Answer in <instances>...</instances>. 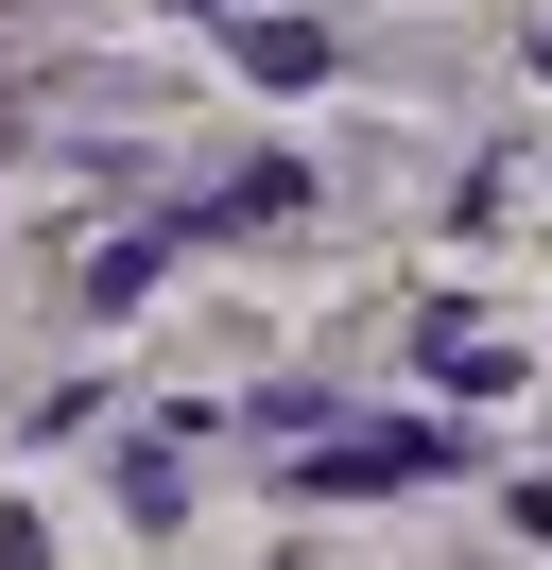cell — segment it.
Segmentation results:
<instances>
[{"instance_id": "1", "label": "cell", "mask_w": 552, "mask_h": 570, "mask_svg": "<svg viewBox=\"0 0 552 570\" xmlns=\"http://www.w3.org/2000/svg\"><path fill=\"white\" fill-rule=\"evenodd\" d=\"M448 466H466V432H432V415H328V432H294V484H310V501L448 484Z\"/></svg>"}, {"instance_id": "2", "label": "cell", "mask_w": 552, "mask_h": 570, "mask_svg": "<svg viewBox=\"0 0 552 570\" xmlns=\"http://www.w3.org/2000/svg\"><path fill=\"white\" fill-rule=\"evenodd\" d=\"M414 346H432V381H448V397H501V381H518V328H483V312H432Z\"/></svg>"}, {"instance_id": "3", "label": "cell", "mask_w": 552, "mask_h": 570, "mask_svg": "<svg viewBox=\"0 0 552 570\" xmlns=\"http://www.w3.org/2000/svg\"><path fill=\"white\" fill-rule=\"evenodd\" d=\"M241 70H259V87H310V70H328V18H241Z\"/></svg>"}, {"instance_id": "4", "label": "cell", "mask_w": 552, "mask_h": 570, "mask_svg": "<svg viewBox=\"0 0 552 570\" xmlns=\"http://www.w3.org/2000/svg\"><path fill=\"white\" fill-rule=\"evenodd\" d=\"M156 277H172V225H156V243H103V259H87V312H138Z\"/></svg>"}]
</instances>
